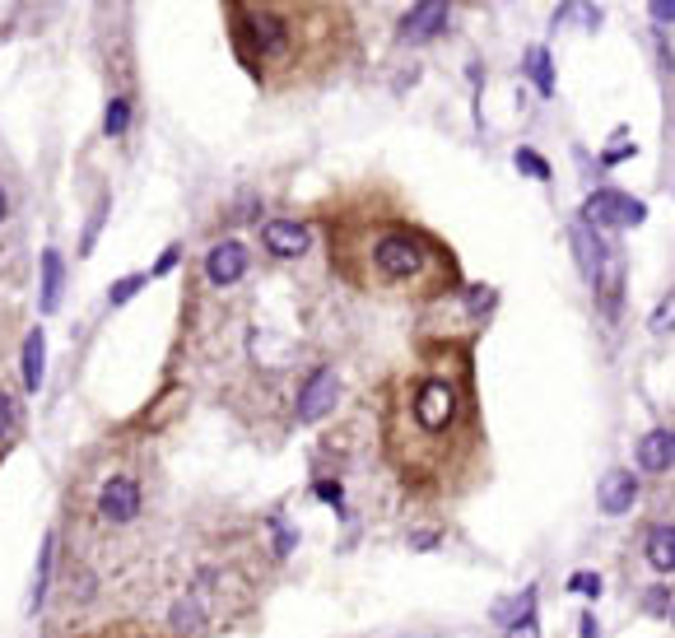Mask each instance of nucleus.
Segmentation results:
<instances>
[{"label":"nucleus","instance_id":"nucleus-32","mask_svg":"<svg viewBox=\"0 0 675 638\" xmlns=\"http://www.w3.org/2000/svg\"><path fill=\"white\" fill-rule=\"evenodd\" d=\"M629 154H634V145H615V150H606V154H601V163H624Z\"/></svg>","mask_w":675,"mask_h":638},{"label":"nucleus","instance_id":"nucleus-7","mask_svg":"<svg viewBox=\"0 0 675 638\" xmlns=\"http://www.w3.org/2000/svg\"><path fill=\"white\" fill-rule=\"evenodd\" d=\"M336 401H340L336 368H317V373L303 382V392H298V420H303V424L326 420V415L336 410Z\"/></svg>","mask_w":675,"mask_h":638},{"label":"nucleus","instance_id":"nucleus-14","mask_svg":"<svg viewBox=\"0 0 675 638\" xmlns=\"http://www.w3.org/2000/svg\"><path fill=\"white\" fill-rule=\"evenodd\" d=\"M52 559H56V536L47 531L38 550V573H33V592H28V615H38L47 606V583H52Z\"/></svg>","mask_w":675,"mask_h":638},{"label":"nucleus","instance_id":"nucleus-18","mask_svg":"<svg viewBox=\"0 0 675 638\" xmlns=\"http://www.w3.org/2000/svg\"><path fill=\"white\" fill-rule=\"evenodd\" d=\"M527 70H531V80H536V89L545 98L554 94V66H550V52L545 47H531L527 52Z\"/></svg>","mask_w":675,"mask_h":638},{"label":"nucleus","instance_id":"nucleus-21","mask_svg":"<svg viewBox=\"0 0 675 638\" xmlns=\"http://www.w3.org/2000/svg\"><path fill=\"white\" fill-rule=\"evenodd\" d=\"M648 326H652V336H671V331H675V289L666 294L662 303H657V313H652Z\"/></svg>","mask_w":675,"mask_h":638},{"label":"nucleus","instance_id":"nucleus-11","mask_svg":"<svg viewBox=\"0 0 675 638\" xmlns=\"http://www.w3.org/2000/svg\"><path fill=\"white\" fill-rule=\"evenodd\" d=\"M634 499H638L634 471H610V476L601 480V489H596V503H601V513L606 517H624L629 508H634Z\"/></svg>","mask_w":675,"mask_h":638},{"label":"nucleus","instance_id":"nucleus-23","mask_svg":"<svg viewBox=\"0 0 675 638\" xmlns=\"http://www.w3.org/2000/svg\"><path fill=\"white\" fill-rule=\"evenodd\" d=\"M140 289H145V275H126V280H117V285L108 289V303H112V308H122L126 299H135V294H140Z\"/></svg>","mask_w":675,"mask_h":638},{"label":"nucleus","instance_id":"nucleus-34","mask_svg":"<svg viewBox=\"0 0 675 638\" xmlns=\"http://www.w3.org/2000/svg\"><path fill=\"white\" fill-rule=\"evenodd\" d=\"M10 219V196H5V187H0V224Z\"/></svg>","mask_w":675,"mask_h":638},{"label":"nucleus","instance_id":"nucleus-33","mask_svg":"<svg viewBox=\"0 0 675 638\" xmlns=\"http://www.w3.org/2000/svg\"><path fill=\"white\" fill-rule=\"evenodd\" d=\"M582 638H601V625H596L592 615H582Z\"/></svg>","mask_w":675,"mask_h":638},{"label":"nucleus","instance_id":"nucleus-4","mask_svg":"<svg viewBox=\"0 0 675 638\" xmlns=\"http://www.w3.org/2000/svg\"><path fill=\"white\" fill-rule=\"evenodd\" d=\"M643 219H648V205L624 191H596L582 201V224H592V229H634Z\"/></svg>","mask_w":675,"mask_h":638},{"label":"nucleus","instance_id":"nucleus-10","mask_svg":"<svg viewBox=\"0 0 675 638\" xmlns=\"http://www.w3.org/2000/svg\"><path fill=\"white\" fill-rule=\"evenodd\" d=\"M568 243H573V257H578V271L587 285H596L601 280V271H606V247H601V238H596L592 224H573L568 229Z\"/></svg>","mask_w":675,"mask_h":638},{"label":"nucleus","instance_id":"nucleus-9","mask_svg":"<svg viewBox=\"0 0 675 638\" xmlns=\"http://www.w3.org/2000/svg\"><path fill=\"white\" fill-rule=\"evenodd\" d=\"M261 243H266L270 257L298 261L312 247V229L298 224V219H266V224H261Z\"/></svg>","mask_w":675,"mask_h":638},{"label":"nucleus","instance_id":"nucleus-26","mask_svg":"<svg viewBox=\"0 0 675 638\" xmlns=\"http://www.w3.org/2000/svg\"><path fill=\"white\" fill-rule=\"evenodd\" d=\"M177 257H182V247H177V243H168V247H163V257L154 261V266H149V275H168V271L177 266Z\"/></svg>","mask_w":675,"mask_h":638},{"label":"nucleus","instance_id":"nucleus-17","mask_svg":"<svg viewBox=\"0 0 675 638\" xmlns=\"http://www.w3.org/2000/svg\"><path fill=\"white\" fill-rule=\"evenodd\" d=\"M126 131H131V98L117 94V98H108V112H103V136L122 140Z\"/></svg>","mask_w":675,"mask_h":638},{"label":"nucleus","instance_id":"nucleus-13","mask_svg":"<svg viewBox=\"0 0 675 638\" xmlns=\"http://www.w3.org/2000/svg\"><path fill=\"white\" fill-rule=\"evenodd\" d=\"M61 294H66V261H61L56 247H47L42 252V313H56Z\"/></svg>","mask_w":675,"mask_h":638},{"label":"nucleus","instance_id":"nucleus-6","mask_svg":"<svg viewBox=\"0 0 675 638\" xmlns=\"http://www.w3.org/2000/svg\"><path fill=\"white\" fill-rule=\"evenodd\" d=\"M447 14H452V0H415L410 14L401 19V28H396V42L419 47V42L438 38V33L447 28Z\"/></svg>","mask_w":675,"mask_h":638},{"label":"nucleus","instance_id":"nucleus-20","mask_svg":"<svg viewBox=\"0 0 675 638\" xmlns=\"http://www.w3.org/2000/svg\"><path fill=\"white\" fill-rule=\"evenodd\" d=\"M513 163H517V173H527V177H536V182H550V163L540 159L531 145H522V150L513 154Z\"/></svg>","mask_w":675,"mask_h":638},{"label":"nucleus","instance_id":"nucleus-25","mask_svg":"<svg viewBox=\"0 0 675 638\" xmlns=\"http://www.w3.org/2000/svg\"><path fill=\"white\" fill-rule=\"evenodd\" d=\"M568 587H573V592H587V597H601V578H596V573H573Z\"/></svg>","mask_w":675,"mask_h":638},{"label":"nucleus","instance_id":"nucleus-12","mask_svg":"<svg viewBox=\"0 0 675 638\" xmlns=\"http://www.w3.org/2000/svg\"><path fill=\"white\" fill-rule=\"evenodd\" d=\"M638 466L648 476H662L675 466V429H652V434L638 438Z\"/></svg>","mask_w":675,"mask_h":638},{"label":"nucleus","instance_id":"nucleus-30","mask_svg":"<svg viewBox=\"0 0 675 638\" xmlns=\"http://www.w3.org/2000/svg\"><path fill=\"white\" fill-rule=\"evenodd\" d=\"M508 638H536V620H531V615H522V620H513V629H508Z\"/></svg>","mask_w":675,"mask_h":638},{"label":"nucleus","instance_id":"nucleus-29","mask_svg":"<svg viewBox=\"0 0 675 638\" xmlns=\"http://www.w3.org/2000/svg\"><path fill=\"white\" fill-rule=\"evenodd\" d=\"M89 638H149L145 629H135V625H112V629H103V634H89Z\"/></svg>","mask_w":675,"mask_h":638},{"label":"nucleus","instance_id":"nucleus-15","mask_svg":"<svg viewBox=\"0 0 675 638\" xmlns=\"http://www.w3.org/2000/svg\"><path fill=\"white\" fill-rule=\"evenodd\" d=\"M648 564L657 573H675V527L671 522H657L648 531Z\"/></svg>","mask_w":675,"mask_h":638},{"label":"nucleus","instance_id":"nucleus-22","mask_svg":"<svg viewBox=\"0 0 675 638\" xmlns=\"http://www.w3.org/2000/svg\"><path fill=\"white\" fill-rule=\"evenodd\" d=\"M14 424H19V401L10 392H0V448L14 438Z\"/></svg>","mask_w":675,"mask_h":638},{"label":"nucleus","instance_id":"nucleus-31","mask_svg":"<svg viewBox=\"0 0 675 638\" xmlns=\"http://www.w3.org/2000/svg\"><path fill=\"white\" fill-rule=\"evenodd\" d=\"M666 601H671V597H666L662 587H657V592H648V611H652V615H666V611H671Z\"/></svg>","mask_w":675,"mask_h":638},{"label":"nucleus","instance_id":"nucleus-24","mask_svg":"<svg viewBox=\"0 0 675 638\" xmlns=\"http://www.w3.org/2000/svg\"><path fill=\"white\" fill-rule=\"evenodd\" d=\"M531 611H536V587H527V592H522V597H517L513 606H503L499 620H503V625H513L517 615H531Z\"/></svg>","mask_w":675,"mask_h":638},{"label":"nucleus","instance_id":"nucleus-8","mask_svg":"<svg viewBox=\"0 0 675 638\" xmlns=\"http://www.w3.org/2000/svg\"><path fill=\"white\" fill-rule=\"evenodd\" d=\"M98 517L108 527H126L140 517V485L131 476H112L108 485L98 489Z\"/></svg>","mask_w":675,"mask_h":638},{"label":"nucleus","instance_id":"nucleus-19","mask_svg":"<svg viewBox=\"0 0 675 638\" xmlns=\"http://www.w3.org/2000/svg\"><path fill=\"white\" fill-rule=\"evenodd\" d=\"M108 210H112V201H108V196H98L94 215H89V224H84V233H80V252H84V257L98 247V233H103V224H108Z\"/></svg>","mask_w":675,"mask_h":638},{"label":"nucleus","instance_id":"nucleus-16","mask_svg":"<svg viewBox=\"0 0 675 638\" xmlns=\"http://www.w3.org/2000/svg\"><path fill=\"white\" fill-rule=\"evenodd\" d=\"M42 345H47V340H42V331L33 326V331L24 336V387L28 392H38L42 387Z\"/></svg>","mask_w":675,"mask_h":638},{"label":"nucleus","instance_id":"nucleus-28","mask_svg":"<svg viewBox=\"0 0 675 638\" xmlns=\"http://www.w3.org/2000/svg\"><path fill=\"white\" fill-rule=\"evenodd\" d=\"M317 499L340 508V499H345V494H340V480H317Z\"/></svg>","mask_w":675,"mask_h":638},{"label":"nucleus","instance_id":"nucleus-27","mask_svg":"<svg viewBox=\"0 0 675 638\" xmlns=\"http://www.w3.org/2000/svg\"><path fill=\"white\" fill-rule=\"evenodd\" d=\"M648 10L657 24H675V0H648Z\"/></svg>","mask_w":675,"mask_h":638},{"label":"nucleus","instance_id":"nucleus-5","mask_svg":"<svg viewBox=\"0 0 675 638\" xmlns=\"http://www.w3.org/2000/svg\"><path fill=\"white\" fill-rule=\"evenodd\" d=\"M247 271H252V252L238 238H224V243H215L205 252V280L215 289H233Z\"/></svg>","mask_w":675,"mask_h":638},{"label":"nucleus","instance_id":"nucleus-3","mask_svg":"<svg viewBox=\"0 0 675 638\" xmlns=\"http://www.w3.org/2000/svg\"><path fill=\"white\" fill-rule=\"evenodd\" d=\"M224 24L261 89L326 84L354 56V24L336 0H224Z\"/></svg>","mask_w":675,"mask_h":638},{"label":"nucleus","instance_id":"nucleus-1","mask_svg":"<svg viewBox=\"0 0 675 638\" xmlns=\"http://www.w3.org/2000/svg\"><path fill=\"white\" fill-rule=\"evenodd\" d=\"M382 452L405 489L443 499L461 494L485 466V420L475 401L471 354L429 345L382 396Z\"/></svg>","mask_w":675,"mask_h":638},{"label":"nucleus","instance_id":"nucleus-2","mask_svg":"<svg viewBox=\"0 0 675 638\" xmlns=\"http://www.w3.org/2000/svg\"><path fill=\"white\" fill-rule=\"evenodd\" d=\"M326 252L331 271L368 299L433 303L461 285L452 247L378 187L326 205Z\"/></svg>","mask_w":675,"mask_h":638}]
</instances>
